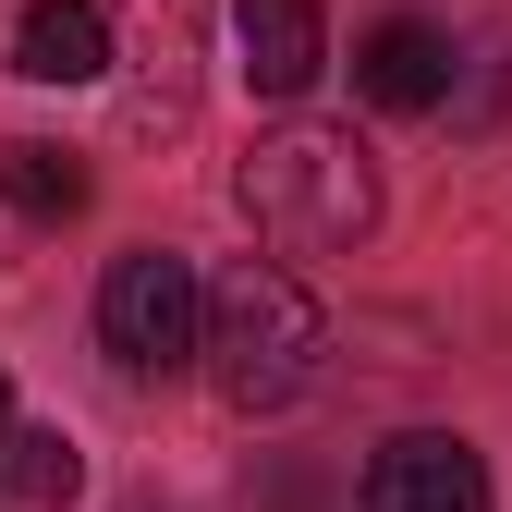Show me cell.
I'll list each match as a JSON object with an SVG mask.
<instances>
[{
    "instance_id": "30bf717a",
    "label": "cell",
    "mask_w": 512,
    "mask_h": 512,
    "mask_svg": "<svg viewBox=\"0 0 512 512\" xmlns=\"http://www.w3.org/2000/svg\"><path fill=\"white\" fill-rule=\"evenodd\" d=\"M74 488H86V452H74L61 427H13V439H0V500H25V512H61Z\"/></svg>"
},
{
    "instance_id": "8fae6325",
    "label": "cell",
    "mask_w": 512,
    "mask_h": 512,
    "mask_svg": "<svg viewBox=\"0 0 512 512\" xmlns=\"http://www.w3.org/2000/svg\"><path fill=\"white\" fill-rule=\"evenodd\" d=\"M0 439H13V378H0Z\"/></svg>"
},
{
    "instance_id": "52a82bcc",
    "label": "cell",
    "mask_w": 512,
    "mask_h": 512,
    "mask_svg": "<svg viewBox=\"0 0 512 512\" xmlns=\"http://www.w3.org/2000/svg\"><path fill=\"white\" fill-rule=\"evenodd\" d=\"M354 86H366L378 110H439V98H452V37L415 25V13L366 25V37H354Z\"/></svg>"
},
{
    "instance_id": "6da1fadb",
    "label": "cell",
    "mask_w": 512,
    "mask_h": 512,
    "mask_svg": "<svg viewBox=\"0 0 512 512\" xmlns=\"http://www.w3.org/2000/svg\"><path fill=\"white\" fill-rule=\"evenodd\" d=\"M232 208L256 220V244H281V256H342V244L378 232V159L342 135V122H281V135L244 147Z\"/></svg>"
},
{
    "instance_id": "7a4b0ae2",
    "label": "cell",
    "mask_w": 512,
    "mask_h": 512,
    "mask_svg": "<svg viewBox=\"0 0 512 512\" xmlns=\"http://www.w3.org/2000/svg\"><path fill=\"white\" fill-rule=\"evenodd\" d=\"M317 366H330V317H317V293L293 269H244L208 293V378L232 415H281L317 391Z\"/></svg>"
},
{
    "instance_id": "5b68a950",
    "label": "cell",
    "mask_w": 512,
    "mask_h": 512,
    "mask_svg": "<svg viewBox=\"0 0 512 512\" xmlns=\"http://www.w3.org/2000/svg\"><path fill=\"white\" fill-rule=\"evenodd\" d=\"M354 512H488V464L464 452L452 427H403L391 452H366Z\"/></svg>"
},
{
    "instance_id": "9c48e42d",
    "label": "cell",
    "mask_w": 512,
    "mask_h": 512,
    "mask_svg": "<svg viewBox=\"0 0 512 512\" xmlns=\"http://www.w3.org/2000/svg\"><path fill=\"white\" fill-rule=\"evenodd\" d=\"M0 208H13V220H74L86 208V159L13 135V147H0Z\"/></svg>"
},
{
    "instance_id": "277c9868",
    "label": "cell",
    "mask_w": 512,
    "mask_h": 512,
    "mask_svg": "<svg viewBox=\"0 0 512 512\" xmlns=\"http://www.w3.org/2000/svg\"><path fill=\"white\" fill-rule=\"evenodd\" d=\"M208 37V0H135V61L147 74L122 86V135H183L196 122V49Z\"/></svg>"
},
{
    "instance_id": "8992f818",
    "label": "cell",
    "mask_w": 512,
    "mask_h": 512,
    "mask_svg": "<svg viewBox=\"0 0 512 512\" xmlns=\"http://www.w3.org/2000/svg\"><path fill=\"white\" fill-rule=\"evenodd\" d=\"M232 74L256 98H305L330 74V13L317 0H232Z\"/></svg>"
},
{
    "instance_id": "3957f363",
    "label": "cell",
    "mask_w": 512,
    "mask_h": 512,
    "mask_svg": "<svg viewBox=\"0 0 512 512\" xmlns=\"http://www.w3.org/2000/svg\"><path fill=\"white\" fill-rule=\"evenodd\" d=\"M98 342H110L122 378H171L183 354H208V281H196V256H171V244L110 256V281H98Z\"/></svg>"
},
{
    "instance_id": "ba28073f",
    "label": "cell",
    "mask_w": 512,
    "mask_h": 512,
    "mask_svg": "<svg viewBox=\"0 0 512 512\" xmlns=\"http://www.w3.org/2000/svg\"><path fill=\"white\" fill-rule=\"evenodd\" d=\"M13 74H25V86H98V74H110V13H98V0H25Z\"/></svg>"
}]
</instances>
